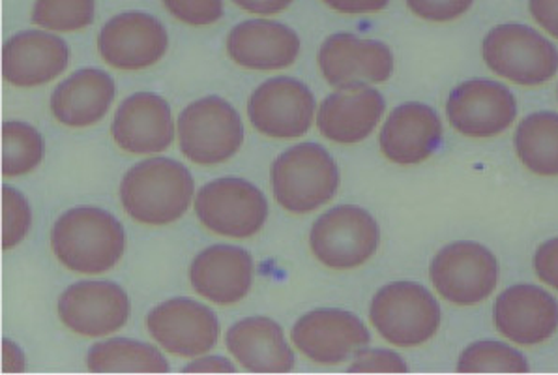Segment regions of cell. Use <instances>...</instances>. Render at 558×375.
Segmentation results:
<instances>
[{
    "instance_id": "obj_1",
    "label": "cell",
    "mask_w": 558,
    "mask_h": 375,
    "mask_svg": "<svg viewBox=\"0 0 558 375\" xmlns=\"http://www.w3.org/2000/svg\"><path fill=\"white\" fill-rule=\"evenodd\" d=\"M51 250L68 270L101 275L122 259L126 252V231L113 215L101 208H70L54 221Z\"/></svg>"
},
{
    "instance_id": "obj_2",
    "label": "cell",
    "mask_w": 558,
    "mask_h": 375,
    "mask_svg": "<svg viewBox=\"0 0 558 375\" xmlns=\"http://www.w3.org/2000/svg\"><path fill=\"white\" fill-rule=\"evenodd\" d=\"M195 195L190 169L171 158L133 166L120 182V203L143 226H169L186 213Z\"/></svg>"
},
{
    "instance_id": "obj_3",
    "label": "cell",
    "mask_w": 558,
    "mask_h": 375,
    "mask_svg": "<svg viewBox=\"0 0 558 375\" xmlns=\"http://www.w3.org/2000/svg\"><path fill=\"white\" fill-rule=\"evenodd\" d=\"M270 186L276 202L286 210L310 215L338 194V164L317 143H300L276 158Z\"/></svg>"
},
{
    "instance_id": "obj_4",
    "label": "cell",
    "mask_w": 558,
    "mask_h": 375,
    "mask_svg": "<svg viewBox=\"0 0 558 375\" xmlns=\"http://www.w3.org/2000/svg\"><path fill=\"white\" fill-rule=\"evenodd\" d=\"M373 327L396 348H418L440 328V306L416 281H392L380 288L369 306Z\"/></svg>"
},
{
    "instance_id": "obj_5",
    "label": "cell",
    "mask_w": 558,
    "mask_h": 375,
    "mask_svg": "<svg viewBox=\"0 0 558 375\" xmlns=\"http://www.w3.org/2000/svg\"><path fill=\"white\" fill-rule=\"evenodd\" d=\"M485 66L521 87H539L558 74V49L536 28L505 23L482 41Z\"/></svg>"
},
{
    "instance_id": "obj_6",
    "label": "cell",
    "mask_w": 558,
    "mask_h": 375,
    "mask_svg": "<svg viewBox=\"0 0 558 375\" xmlns=\"http://www.w3.org/2000/svg\"><path fill=\"white\" fill-rule=\"evenodd\" d=\"M180 150L197 166H220L244 145L246 130L239 111L220 96L192 101L177 121Z\"/></svg>"
},
{
    "instance_id": "obj_7",
    "label": "cell",
    "mask_w": 558,
    "mask_h": 375,
    "mask_svg": "<svg viewBox=\"0 0 558 375\" xmlns=\"http://www.w3.org/2000/svg\"><path fill=\"white\" fill-rule=\"evenodd\" d=\"M429 278L445 301L456 306H476L499 286V259L480 242H452L433 257Z\"/></svg>"
},
{
    "instance_id": "obj_8",
    "label": "cell",
    "mask_w": 558,
    "mask_h": 375,
    "mask_svg": "<svg viewBox=\"0 0 558 375\" xmlns=\"http://www.w3.org/2000/svg\"><path fill=\"white\" fill-rule=\"evenodd\" d=\"M380 244L379 221L366 208L339 205L313 223L310 246L317 259L332 270L366 265Z\"/></svg>"
},
{
    "instance_id": "obj_9",
    "label": "cell",
    "mask_w": 558,
    "mask_h": 375,
    "mask_svg": "<svg viewBox=\"0 0 558 375\" xmlns=\"http://www.w3.org/2000/svg\"><path fill=\"white\" fill-rule=\"evenodd\" d=\"M195 215L208 231L227 239H252L268 218V202L244 179H218L195 195Z\"/></svg>"
},
{
    "instance_id": "obj_10",
    "label": "cell",
    "mask_w": 558,
    "mask_h": 375,
    "mask_svg": "<svg viewBox=\"0 0 558 375\" xmlns=\"http://www.w3.org/2000/svg\"><path fill=\"white\" fill-rule=\"evenodd\" d=\"M446 114L459 134L487 140L510 130L518 119V100L499 81L469 80L448 96Z\"/></svg>"
},
{
    "instance_id": "obj_11",
    "label": "cell",
    "mask_w": 558,
    "mask_h": 375,
    "mask_svg": "<svg viewBox=\"0 0 558 375\" xmlns=\"http://www.w3.org/2000/svg\"><path fill=\"white\" fill-rule=\"evenodd\" d=\"M317 101L302 81L274 77L253 90L247 117L253 128L266 137L294 140L306 135L315 121Z\"/></svg>"
},
{
    "instance_id": "obj_12",
    "label": "cell",
    "mask_w": 558,
    "mask_h": 375,
    "mask_svg": "<svg viewBox=\"0 0 558 375\" xmlns=\"http://www.w3.org/2000/svg\"><path fill=\"white\" fill-rule=\"evenodd\" d=\"M169 34L163 23L145 12H124L107 21L98 34V51L109 66L137 72L166 57Z\"/></svg>"
},
{
    "instance_id": "obj_13",
    "label": "cell",
    "mask_w": 558,
    "mask_h": 375,
    "mask_svg": "<svg viewBox=\"0 0 558 375\" xmlns=\"http://www.w3.org/2000/svg\"><path fill=\"white\" fill-rule=\"evenodd\" d=\"M294 348L310 361L339 364L367 348L372 335L359 315L347 310L320 309L302 315L291 330Z\"/></svg>"
},
{
    "instance_id": "obj_14",
    "label": "cell",
    "mask_w": 558,
    "mask_h": 375,
    "mask_svg": "<svg viewBox=\"0 0 558 375\" xmlns=\"http://www.w3.org/2000/svg\"><path fill=\"white\" fill-rule=\"evenodd\" d=\"M147 328L154 342L171 355L186 359L205 355L220 338L216 314L192 299L161 302L148 312Z\"/></svg>"
},
{
    "instance_id": "obj_15",
    "label": "cell",
    "mask_w": 558,
    "mask_h": 375,
    "mask_svg": "<svg viewBox=\"0 0 558 375\" xmlns=\"http://www.w3.org/2000/svg\"><path fill=\"white\" fill-rule=\"evenodd\" d=\"M319 68L336 88L375 85L392 77L393 55L385 41L338 33L323 41Z\"/></svg>"
},
{
    "instance_id": "obj_16",
    "label": "cell",
    "mask_w": 558,
    "mask_h": 375,
    "mask_svg": "<svg viewBox=\"0 0 558 375\" xmlns=\"http://www.w3.org/2000/svg\"><path fill=\"white\" fill-rule=\"evenodd\" d=\"M493 322L500 335L515 346H542L558 330V302L538 286L515 283L493 304Z\"/></svg>"
},
{
    "instance_id": "obj_17",
    "label": "cell",
    "mask_w": 558,
    "mask_h": 375,
    "mask_svg": "<svg viewBox=\"0 0 558 375\" xmlns=\"http://www.w3.org/2000/svg\"><path fill=\"white\" fill-rule=\"evenodd\" d=\"M130 299L113 281H80L60 295L59 317L75 335L101 338L124 328Z\"/></svg>"
},
{
    "instance_id": "obj_18",
    "label": "cell",
    "mask_w": 558,
    "mask_h": 375,
    "mask_svg": "<svg viewBox=\"0 0 558 375\" xmlns=\"http://www.w3.org/2000/svg\"><path fill=\"white\" fill-rule=\"evenodd\" d=\"M442 143L439 113L422 101H407L388 114L380 130V153L396 166H418Z\"/></svg>"
},
{
    "instance_id": "obj_19",
    "label": "cell",
    "mask_w": 558,
    "mask_h": 375,
    "mask_svg": "<svg viewBox=\"0 0 558 375\" xmlns=\"http://www.w3.org/2000/svg\"><path fill=\"white\" fill-rule=\"evenodd\" d=\"M111 135L130 155L163 153L174 140L171 108L158 94H132L117 109Z\"/></svg>"
},
{
    "instance_id": "obj_20",
    "label": "cell",
    "mask_w": 558,
    "mask_h": 375,
    "mask_svg": "<svg viewBox=\"0 0 558 375\" xmlns=\"http://www.w3.org/2000/svg\"><path fill=\"white\" fill-rule=\"evenodd\" d=\"M68 64L66 41L44 31L15 34L2 49V75L14 87H41L64 74Z\"/></svg>"
},
{
    "instance_id": "obj_21",
    "label": "cell",
    "mask_w": 558,
    "mask_h": 375,
    "mask_svg": "<svg viewBox=\"0 0 558 375\" xmlns=\"http://www.w3.org/2000/svg\"><path fill=\"white\" fill-rule=\"evenodd\" d=\"M385 111V96L369 85L338 88L320 104L317 126L326 140L354 145L375 132Z\"/></svg>"
},
{
    "instance_id": "obj_22",
    "label": "cell",
    "mask_w": 558,
    "mask_h": 375,
    "mask_svg": "<svg viewBox=\"0 0 558 375\" xmlns=\"http://www.w3.org/2000/svg\"><path fill=\"white\" fill-rule=\"evenodd\" d=\"M190 281L197 295L229 306L244 301L253 283V259L239 246L216 244L203 250L190 267Z\"/></svg>"
},
{
    "instance_id": "obj_23",
    "label": "cell",
    "mask_w": 558,
    "mask_h": 375,
    "mask_svg": "<svg viewBox=\"0 0 558 375\" xmlns=\"http://www.w3.org/2000/svg\"><path fill=\"white\" fill-rule=\"evenodd\" d=\"M227 53L246 70L274 72L299 59L300 38L293 28L278 21H242L227 36Z\"/></svg>"
},
{
    "instance_id": "obj_24",
    "label": "cell",
    "mask_w": 558,
    "mask_h": 375,
    "mask_svg": "<svg viewBox=\"0 0 558 375\" xmlns=\"http://www.w3.org/2000/svg\"><path fill=\"white\" fill-rule=\"evenodd\" d=\"M227 349L242 368L253 374H286L294 368L293 349L283 328L265 315H253L227 330Z\"/></svg>"
},
{
    "instance_id": "obj_25",
    "label": "cell",
    "mask_w": 558,
    "mask_h": 375,
    "mask_svg": "<svg viewBox=\"0 0 558 375\" xmlns=\"http://www.w3.org/2000/svg\"><path fill=\"white\" fill-rule=\"evenodd\" d=\"M117 87L111 75L98 68H83L62 81L51 94V113L70 128H87L106 117Z\"/></svg>"
},
{
    "instance_id": "obj_26",
    "label": "cell",
    "mask_w": 558,
    "mask_h": 375,
    "mask_svg": "<svg viewBox=\"0 0 558 375\" xmlns=\"http://www.w3.org/2000/svg\"><path fill=\"white\" fill-rule=\"evenodd\" d=\"M515 155L531 173L558 177V113L538 111L519 122L515 130Z\"/></svg>"
},
{
    "instance_id": "obj_27",
    "label": "cell",
    "mask_w": 558,
    "mask_h": 375,
    "mask_svg": "<svg viewBox=\"0 0 558 375\" xmlns=\"http://www.w3.org/2000/svg\"><path fill=\"white\" fill-rule=\"evenodd\" d=\"M87 364L90 372H169V364L160 349L130 338H113L96 343L88 351Z\"/></svg>"
},
{
    "instance_id": "obj_28",
    "label": "cell",
    "mask_w": 558,
    "mask_h": 375,
    "mask_svg": "<svg viewBox=\"0 0 558 375\" xmlns=\"http://www.w3.org/2000/svg\"><path fill=\"white\" fill-rule=\"evenodd\" d=\"M46 153L44 137L36 128L23 121L2 124V174L14 179L40 166Z\"/></svg>"
},
{
    "instance_id": "obj_29",
    "label": "cell",
    "mask_w": 558,
    "mask_h": 375,
    "mask_svg": "<svg viewBox=\"0 0 558 375\" xmlns=\"http://www.w3.org/2000/svg\"><path fill=\"white\" fill-rule=\"evenodd\" d=\"M456 370L463 374H526L531 366L525 355L512 346L495 340H482L471 343L461 351Z\"/></svg>"
},
{
    "instance_id": "obj_30",
    "label": "cell",
    "mask_w": 558,
    "mask_h": 375,
    "mask_svg": "<svg viewBox=\"0 0 558 375\" xmlns=\"http://www.w3.org/2000/svg\"><path fill=\"white\" fill-rule=\"evenodd\" d=\"M96 0H36L34 25L53 33H77L93 25Z\"/></svg>"
},
{
    "instance_id": "obj_31",
    "label": "cell",
    "mask_w": 558,
    "mask_h": 375,
    "mask_svg": "<svg viewBox=\"0 0 558 375\" xmlns=\"http://www.w3.org/2000/svg\"><path fill=\"white\" fill-rule=\"evenodd\" d=\"M33 226L27 197L15 188H2V249L12 250L23 242Z\"/></svg>"
},
{
    "instance_id": "obj_32",
    "label": "cell",
    "mask_w": 558,
    "mask_h": 375,
    "mask_svg": "<svg viewBox=\"0 0 558 375\" xmlns=\"http://www.w3.org/2000/svg\"><path fill=\"white\" fill-rule=\"evenodd\" d=\"M163 7L174 20L192 27H208L223 15V0H163Z\"/></svg>"
},
{
    "instance_id": "obj_33",
    "label": "cell",
    "mask_w": 558,
    "mask_h": 375,
    "mask_svg": "<svg viewBox=\"0 0 558 375\" xmlns=\"http://www.w3.org/2000/svg\"><path fill=\"white\" fill-rule=\"evenodd\" d=\"M412 14L432 23L456 21L471 10L474 0H405Z\"/></svg>"
},
{
    "instance_id": "obj_34",
    "label": "cell",
    "mask_w": 558,
    "mask_h": 375,
    "mask_svg": "<svg viewBox=\"0 0 558 375\" xmlns=\"http://www.w3.org/2000/svg\"><path fill=\"white\" fill-rule=\"evenodd\" d=\"M349 372H390V374H405L409 372L403 356L392 349L364 348L356 351Z\"/></svg>"
},
{
    "instance_id": "obj_35",
    "label": "cell",
    "mask_w": 558,
    "mask_h": 375,
    "mask_svg": "<svg viewBox=\"0 0 558 375\" xmlns=\"http://www.w3.org/2000/svg\"><path fill=\"white\" fill-rule=\"evenodd\" d=\"M532 267L539 281L558 291V237L539 244L532 259Z\"/></svg>"
},
{
    "instance_id": "obj_36",
    "label": "cell",
    "mask_w": 558,
    "mask_h": 375,
    "mask_svg": "<svg viewBox=\"0 0 558 375\" xmlns=\"http://www.w3.org/2000/svg\"><path fill=\"white\" fill-rule=\"evenodd\" d=\"M529 10L539 27L558 40V0H529Z\"/></svg>"
},
{
    "instance_id": "obj_37",
    "label": "cell",
    "mask_w": 558,
    "mask_h": 375,
    "mask_svg": "<svg viewBox=\"0 0 558 375\" xmlns=\"http://www.w3.org/2000/svg\"><path fill=\"white\" fill-rule=\"evenodd\" d=\"M323 2L339 14L364 15L383 12L390 0H323Z\"/></svg>"
},
{
    "instance_id": "obj_38",
    "label": "cell",
    "mask_w": 558,
    "mask_h": 375,
    "mask_svg": "<svg viewBox=\"0 0 558 375\" xmlns=\"http://www.w3.org/2000/svg\"><path fill=\"white\" fill-rule=\"evenodd\" d=\"M236 7L253 15H276L286 12L293 0H233Z\"/></svg>"
},
{
    "instance_id": "obj_39",
    "label": "cell",
    "mask_w": 558,
    "mask_h": 375,
    "mask_svg": "<svg viewBox=\"0 0 558 375\" xmlns=\"http://www.w3.org/2000/svg\"><path fill=\"white\" fill-rule=\"evenodd\" d=\"M184 372H199V374H229V372H236V366L233 362L227 361L223 356H203L193 361L192 364L184 366Z\"/></svg>"
},
{
    "instance_id": "obj_40",
    "label": "cell",
    "mask_w": 558,
    "mask_h": 375,
    "mask_svg": "<svg viewBox=\"0 0 558 375\" xmlns=\"http://www.w3.org/2000/svg\"><path fill=\"white\" fill-rule=\"evenodd\" d=\"M2 372L4 374H17L25 372V355L17 343L12 340L2 342Z\"/></svg>"
},
{
    "instance_id": "obj_41",
    "label": "cell",
    "mask_w": 558,
    "mask_h": 375,
    "mask_svg": "<svg viewBox=\"0 0 558 375\" xmlns=\"http://www.w3.org/2000/svg\"><path fill=\"white\" fill-rule=\"evenodd\" d=\"M557 98H558V90H557Z\"/></svg>"
}]
</instances>
